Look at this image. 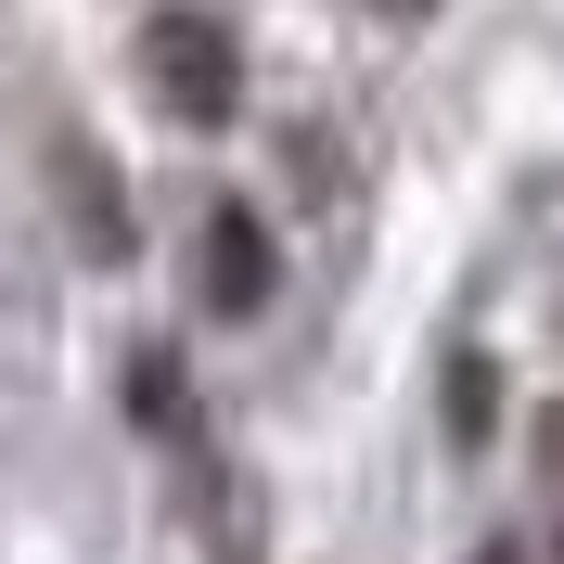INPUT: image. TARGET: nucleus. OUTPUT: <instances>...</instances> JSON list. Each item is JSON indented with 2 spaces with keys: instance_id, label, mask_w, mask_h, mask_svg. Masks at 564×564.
I'll list each match as a JSON object with an SVG mask.
<instances>
[{
  "instance_id": "f03ea898",
  "label": "nucleus",
  "mask_w": 564,
  "mask_h": 564,
  "mask_svg": "<svg viewBox=\"0 0 564 564\" xmlns=\"http://www.w3.org/2000/svg\"><path fill=\"white\" fill-rule=\"evenodd\" d=\"M257 295H270V245L245 218H218V308H257Z\"/></svg>"
},
{
  "instance_id": "f257e3e1",
  "label": "nucleus",
  "mask_w": 564,
  "mask_h": 564,
  "mask_svg": "<svg viewBox=\"0 0 564 564\" xmlns=\"http://www.w3.org/2000/svg\"><path fill=\"white\" fill-rule=\"evenodd\" d=\"M154 65H167V104L180 116H218V104H231V52H218V26H193V13L154 26Z\"/></svg>"
}]
</instances>
